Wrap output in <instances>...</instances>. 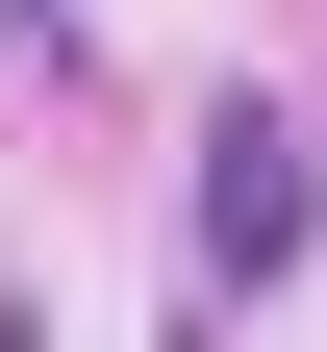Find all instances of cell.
Here are the masks:
<instances>
[{
    "mask_svg": "<svg viewBox=\"0 0 327 352\" xmlns=\"http://www.w3.org/2000/svg\"><path fill=\"white\" fill-rule=\"evenodd\" d=\"M302 201H327V176H302V126H226V176H202V252H226V277H277V252H302Z\"/></svg>",
    "mask_w": 327,
    "mask_h": 352,
    "instance_id": "1",
    "label": "cell"
}]
</instances>
